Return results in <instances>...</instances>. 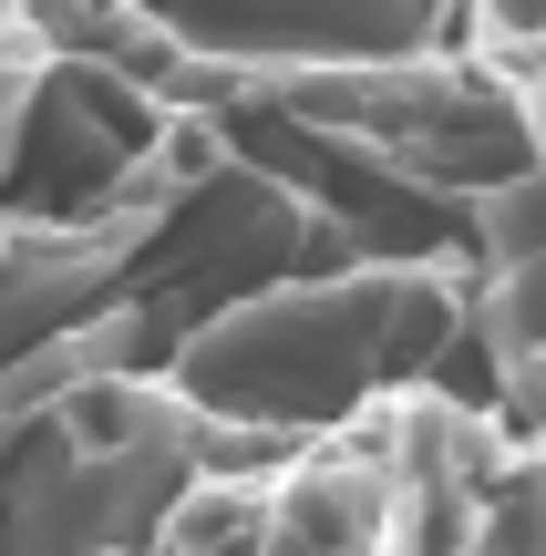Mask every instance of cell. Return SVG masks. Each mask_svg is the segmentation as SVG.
<instances>
[{
  "mask_svg": "<svg viewBox=\"0 0 546 556\" xmlns=\"http://www.w3.org/2000/svg\"><path fill=\"white\" fill-rule=\"evenodd\" d=\"M474 289L465 268H341V278H289L206 330L176 340L165 392L196 422L268 443H341L382 402L444 392L465 413H495V371L474 340Z\"/></svg>",
  "mask_w": 546,
  "mask_h": 556,
  "instance_id": "6da1fadb",
  "label": "cell"
}]
</instances>
